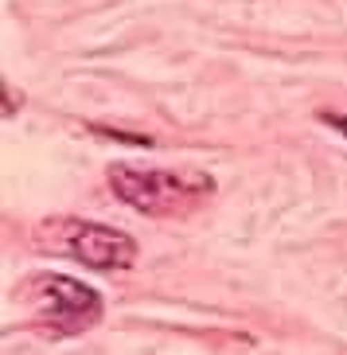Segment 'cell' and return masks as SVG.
Here are the masks:
<instances>
[{"instance_id":"6da1fadb","label":"cell","mask_w":347,"mask_h":355,"mask_svg":"<svg viewBox=\"0 0 347 355\" xmlns=\"http://www.w3.org/2000/svg\"><path fill=\"white\" fill-rule=\"evenodd\" d=\"M109 188L125 207L141 215L179 219L191 215L215 191L207 172H179V168H141V164H109Z\"/></svg>"},{"instance_id":"7a4b0ae2","label":"cell","mask_w":347,"mask_h":355,"mask_svg":"<svg viewBox=\"0 0 347 355\" xmlns=\"http://www.w3.org/2000/svg\"><path fill=\"white\" fill-rule=\"evenodd\" d=\"M59 242L51 250L71 254L74 261H82L90 270H129L137 261V242L125 230L102 227V223H82V219H63L55 223Z\"/></svg>"},{"instance_id":"3957f363","label":"cell","mask_w":347,"mask_h":355,"mask_svg":"<svg viewBox=\"0 0 347 355\" xmlns=\"http://www.w3.org/2000/svg\"><path fill=\"white\" fill-rule=\"evenodd\" d=\"M32 301L39 304V316L55 324L59 332H82L102 320V297L90 285L59 277V273H39L32 282Z\"/></svg>"},{"instance_id":"277c9868","label":"cell","mask_w":347,"mask_h":355,"mask_svg":"<svg viewBox=\"0 0 347 355\" xmlns=\"http://www.w3.org/2000/svg\"><path fill=\"white\" fill-rule=\"evenodd\" d=\"M324 121H328L332 129H339V133L347 137V117H344V114H324Z\"/></svg>"}]
</instances>
